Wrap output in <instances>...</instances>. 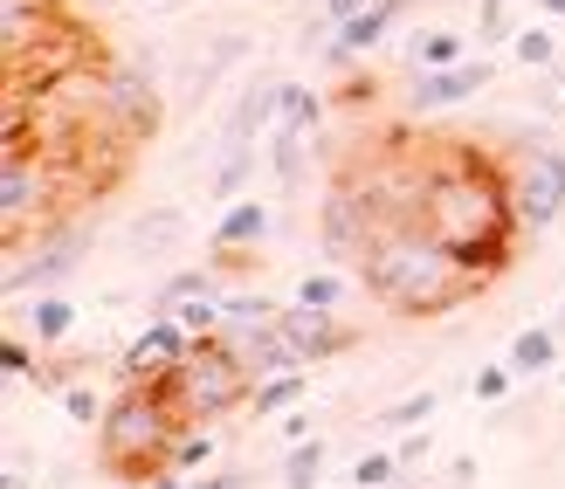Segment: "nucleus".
<instances>
[{
    "mask_svg": "<svg viewBox=\"0 0 565 489\" xmlns=\"http://www.w3.org/2000/svg\"><path fill=\"white\" fill-rule=\"evenodd\" d=\"M248 407H256L263 421H269V414H290V407H303V372H276V380H263L256 393H248Z\"/></svg>",
    "mask_w": 565,
    "mask_h": 489,
    "instance_id": "nucleus-29",
    "label": "nucleus"
},
{
    "mask_svg": "<svg viewBox=\"0 0 565 489\" xmlns=\"http://www.w3.org/2000/svg\"><path fill=\"white\" fill-rule=\"evenodd\" d=\"M511 55L524 70H552L558 63V35H552V28H524V35H511Z\"/></svg>",
    "mask_w": 565,
    "mask_h": 489,
    "instance_id": "nucleus-31",
    "label": "nucleus"
},
{
    "mask_svg": "<svg viewBox=\"0 0 565 489\" xmlns=\"http://www.w3.org/2000/svg\"><path fill=\"white\" fill-rule=\"evenodd\" d=\"M248 482H256V476H248V469H221V476H201V482H193V489H248Z\"/></svg>",
    "mask_w": 565,
    "mask_h": 489,
    "instance_id": "nucleus-43",
    "label": "nucleus"
},
{
    "mask_svg": "<svg viewBox=\"0 0 565 489\" xmlns=\"http://www.w3.org/2000/svg\"><path fill=\"white\" fill-rule=\"evenodd\" d=\"M166 393H173V407L186 427H207L221 414H235L248 407V393H256V380H248V365L235 344H221V338H193V352L180 359V372L166 380Z\"/></svg>",
    "mask_w": 565,
    "mask_h": 489,
    "instance_id": "nucleus-4",
    "label": "nucleus"
},
{
    "mask_svg": "<svg viewBox=\"0 0 565 489\" xmlns=\"http://www.w3.org/2000/svg\"><path fill=\"white\" fill-rule=\"evenodd\" d=\"M282 338L297 344L303 365H324V359H338V352L359 344V331L338 325V310H318V304H282Z\"/></svg>",
    "mask_w": 565,
    "mask_h": 489,
    "instance_id": "nucleus-11",
    "label": "nucleus"
},
{
    "mask_svg": "<svg viewBox=\"0 0 565 489\" xmlns=\"http://www.w3.org/2000/svg\"><path fill=\"white\" fill-rule=\"evenodd\" d=\"M511 386H518L511 359H503V365H483V372H476V380H469V393L483 400V407H503V400H511Z\"/></svg>",
    "mask_w": 565,
    "mask_h": 489,
    "instance_id": "nucleus-34",
    "label": "nucleus"
},
{
    "mask_svg": "<svg viewBox=\"0 0 565 489\" xmlns=\"http://www.w3.org/2000/svg\"><path fill=\"white\" fill-rule=\"evenodd\" d=\"M441 8H456V0H441Z\"/></svg>",
    "mask_w": 565,
    "mask_h": 489,
    "instance_id": "nucleus-51",
    "label": "nucleus"
},
{
    "mask_svg": "<svg viewBox=\"0 0 565 489\" xmlns=\"http://www.w3.org/2000/svg\"><path fill=\"white\" fill-rule=\"evenodd\" d=\"M303 125H290V118H276V131H269V166H276V187L282 193H297L303 187Z\"/></svg>",
    "mask_w": 565,
    "mask_h": 489,
    "instance_id": "nucleus-22",
    "label": "nucleus"
},
{
    "mask_svg": "<svg viewBox=\"0 0 565 489\" xmlns=\"http://www.w3.org/2000/svg\"><path fill=\"white\" fill-rule=\"evenodd\" d=\"M242 352V365H248V380H276V372H303V359H297V344L282 338V325L276 331H263V338H248V344H235Z\"/></svg>",
    "mask_w": 565,
    "mask_h": 489,
    "instance_id": "nucleus-20",
    "label": "nucleus"
},
{
    "mask_svg": "<svg viewBox=\"0 0 565 489\" xmlns=\"http://www.w3.org/2000/svg\"><path fill=\"white\" fill-rule=\"evenodd\" d=\"M35 463H28V448H8V476H0V489H28L35 476H28Z\"/></svg>",
    "mask_w": 565,
    "mask_h": 489,
    "instance_id": "nucleus-42",
    "label": "nucleus"
},
{
    "mask_svg": "<svg viewBox=\"0 0 565 489\" xmlns=\"http://www.w3.org/2000/svg\"><path fill=\"white\" fill-rule=\"evenodd\" d=\"M420 227H435L462 263L497 276L503 263H511V235L524 227L518 208H511V172L490 166L469 146L435 152L428 159V193H420Z\"/></svg>",
    "mask_w": 565,
    "mask_h": 489,
    "instance_id": "nucleus-1",
    "label": "nucleus"
},
{
    "mask_svg": "<svg viewBox=\"0 0 565 489\" xmlns=\"http://www.w3.org/2000/svg\"><path fill=\"white\" fill-rule=\"evenodd\" d=\"M318 235H324V255H331V263H365V255H373V242H380L373 200H365L359 187H331L324 214H318Z\"/></svg>",
    "mask_w": 565,
    "mask_h": 489,
    "instance_id": "nucleus-8",
    "label": "nucleus"
},
{
    "mask_svg": "<svg viewBox=\"0 0 565 489\" xmlns=\"http://www.w3.org/2000/svg\"><path fill=\"white\" fill-rule=\"evenodd\" d=\"M428 448H435V435H428V427H414V435H401V448H393V455H401V476H414L420 463H428Z\"/></svg>",
    "mask_w": 565,
    "mask_h": 489,
    "instance_id": "nucleus-39",
    "label": "nucleus"
},
{
    "mask_svg": "<svg viewBox=\"0 0 565 489\" xmlns=\"http://www.w3.org/2000/svg\"><path fill=\"white\" fill-rule=\"evenodd\" d=\"M558 110H565V83H558Z\"/></svg>",
    "mask_w": 565,
    "mask_h": 489,
    "instance_id": "nucleus-50",
    "label": "nucleus"
},
{
    "mask_svg": "<svg viewBox=\"0 0 565 489\" xmlns=\"http://www.w3.org/2000/svg\"><path fill=\"white\" fill-rule=\"evenodd\" d=\"M276 118H282V83H276V76H248L242 97L228 104V118H221V152L256 146V138H263Z\"/></svg>",
    "mask_w": 565,
    "mask_h": 489,
    "instance_id": "nucleus-12",
    "label": "nucleus"
},
{
    "mask_svg": "<svg viewBox=\"0 0 565 489\" xmlns=\"http://www.w3.org/2000/svg\"><path fill=\"white\" fill-rule=\"evenodd\" d=\"M193 352V331L180 325V318H152L146 331H138L131 338V352H125V380L131 386H166V380H173V372H180V359Z\"/></svg>",
    "mask_w": 565,
    "mask_h": 489,
    "instance_id": "nucleus-9",
    "label": "nucleus"
},
{
    "mask_svg": "<svg viewBox=\"0 0 565 489\" xmlns=\"http://www.w3.org/2000/svg\"><path fill=\"white\" fill-rule=\"evenodd\" d=\"M21 331H28V338H35L42 352H49V344H63V338L76 331V304H70L63 290H42V297H28V310H21Z\"/></svg>",
    "mask_w": 565,
    "mask_h": 489,
    "instance_id": "nucleus-18",
    "label": "nucleus"
},
{
    "mask_svg": "<svg viewBox=\"0 0 565 489\" xmlns=\"http://www.w3.org/2000/svg\"><path fill=\"white\" fill-rule=\"evenodd\" d=\"M125 242L131 248H152V255H173L186 242V214L180 208H146V214L125 221Z\"/></svg>",
    "mask_w": 565,
    "mask_h": 489,
    "instance_id": "nucleus-19",
    "label": "nucleus"
},
{
    "mask_svg": "<svg viewBox=\"0 0 565 489\" xmlns=\"http://www.w3.org/2000/svg\"><path fill=\"white\" fill-rule=\"evenodd\" d=\"M146 489H193V482H186V469H166V476H152Z\"/></svg>",
    "mask_w": 565,
    "mask_h": 489,
    "instance_id": "nucleus-47",
    "label": "nucleus"
},
{
    "mask_svg": "<svg viewBox=\"0 0 565 489\" xmlns=\"http://www.w3.org/2000/svg\"><path fill=\"white\" fill-rule=\"evenodd\" d=\"M55 200H63L55 152L8 146V172H0V227H8V248L35 235V221H55Z\"/></svg>",
    "mask_w": 565,
    "mask_h": 489,
    "instance_id": "nucleus-6",
    "label": "nucleus"
},
{
    "mask_svg": "<svg viewBox=\"0 0 565 489\" xmlns=\"http://www.w3.org/2000/svg\"><path fill=\"white\" fill-rule=\"evenodd\" d=\"M558 325H531V331H518L511 338V372L518 380H539V372H552L558 365Z\"/></svg>",
    "mask_w": 565,
    "mask_h": 489,
    "instance_id": "nucleus-21",
    "label": "nucleus"
},
{
    "mask_svg": "<svg viewBox=\"0 0 565 489\" xmlns=\"http://www.w3.org/2000/svg\"><path fill=\"white\" fill-rule=\"evenodd\" d=\"M263 166V152L256 146H235V152H221V166H214V180H207V200L214 208H228V200H242V187H248V172Z\"/></svg>",
    "mask_w": 565,
    "mask_h": 489,
    "instance_id": "nucleus-25",
    "label": "nucleus"
},
{
    "mask_svg": "<svg viewBox=\"0 0 565 489\" xmlns=\"http://www.w3.org/2000/svg\"><path fill=\"white\" fill-rule=\"evenodd\" d=\"M242 55H248V42H242V35H221V42H214V55H207V63H201V70H193V76H186V91H180V104L193 110V104H201V97L214 91V83H221V76H228V70L242 63Z\"/></svg>",
    "mask_w": 565,
    "mask_h": 489,
    "instance_id": "nucleus-24",
    "label": "nucleus"
},
{
    "mask_svg": "<svg viewBox=\"0 0 565 489\" xmlns=\"http://www.w3.org/2000/svg\"><path fill=\"white\" fill-rule=\"evenodd\" d=\"M282 435H290V442H310V414L290 407V414H282Z\"/></svg>",
    "mask_w": 565,
    "mask_h": 489,
    "instance_id": "nucleus-45",
    "label": "nucleus"
},
{
    "mask_svg": "<svg viewBox=\"0 0 565 489\" xmlns=\"http://www.w3.org/2000/svg\"><path fill=\"white\" fill-rule=\"evenodd\" d=\"M221 269H228V263L214 255V263H201V269L166 276L159 290H152V318H173V310H180V304H193V297H228V290H221Z\"/></svg>",
    "mask_w": 565,
    "mask_h": 489,
    "instance_id": "nucleus-17",
    "label": "nucleus"
},
{
    "mask_svg": "<svg viewBox=\"0 0 565 489\" xmlns=\"http://www.w3.org/2000/svg\"><path fill=\"white\" fill-rule=\"evenodd\" d=\"M552 325H558V331H565V304H558V310H552Z\"/></svg>",
    "mask_w": 565,
    "mask_h": 489,
    "instance_id": "nucleus-49",
    "label": "nucleus"
},
{
    "mask_svg": "<svg viewBox=\"0 0 565 489\" xmlns=\"http://www.w3.org/2000/svg\"><path fill=\"white\" fill-rule=\"evenodd\" d=\"M83 365H90V359H49V365H35V386L42 393H63L70 380H83Z\"/></svg>",
    "mask_w": 565,
    "mask_h": 489,
    "instance_id": "nucleus-38",
    "label": "nucleus"
},
{
    "mask_svg": "<svg viewBox=\"0 0 565 489\" xmlns=\"http://www.w3.org/2000/svg\"><path fill=\"white\" fill-rule=\"evenodd\" d=\"M49 35V0H8V55L14 70L28 63V49Z\"/></svg>",
    "mask_w": 565,
    "mask_h": 489,
    "instance_id": "nucleus-23",
    "label": "nucleus"
},
{
    "mask_svg": "<svg viewBox=\"0 0 565 489\" xmlns=\"http://www.w3.org/2000/svg\"><path fill=\"white\" fill-rule=\"evenodd\" d=\"M180 435H186V421L173 407V393L125 380V393L110 400L104 421H97V463L118 476V482H152V476L173 469Z\"/></svg>",
    "mask_w": 565,
    "mask_h": 489,
    "instance_id": "nucleus-3",
    "label": "nucleus"
},
{
    "mask_svg": "<svg viewBox=\"0 0 565 489\" xmlns=\"http://www.w3.org/2000/svg\"><path fill=\"white\" fill-rule=\"evenodd\" d=\"M490 83V63H448V70H420L414 76V91H407V104L414 110H456V104H469L476 91Z\"/></svg>",
    "mask_w": 565,
    "mask_h": 489,
    "instance_id": "nucleus-13",
    "label": "nucleus"
},
{
    "mask_svg": "<svg viewBox=\"0 0 565 489\" xmlns=\"http://www.w3.org/2000/svg\"><path fill=\"white\" fill-rule=\"evenodd\" d=\"M221 304H228V297H193V304L173 310V318H180L193 338H214V331H221Z\"/></svg>",
    "mask_w": 565,
    "mask_h": 489,
    "instance_id": "nucleus-35",
    "label": "nucleus"
},
{
    "mask_svg": "<svg viewBox=\"0 0 565 489\" xmlns=\"http://www.w3.org/2000/svg\"><path fill=\"white\" fill-rule=\"evenodd\" d=\"M97 91H104V118L118 125L125 138H152V131H159V97H152V70H146V63L110 70Z\"/></svg>",
    "mask_w": 565,
    "mask_h": 489,
    "instance_id": "nucleus-10",
    "label": "nucleus"
},
{
    "mask_svg": "<svg viewBox=\"0 0 565 489\" xmlns=\"http://www.w3.org/2000/svg\"><path fill=\"white\" fill-rule=\"evenodd\" d=\"M407 14V0H373V8H359L352 21H338V42L324 49V63H352V55H373L386 35H393V21Z\"/></svg>",
    "mask_w": 565,
    "mask_h": 489,
    "instance_id": "nucleus-14",
    "label": "nucleus"
},
{
    "mask_svg": "<svg viewBox=\"0 0 565 489\" xmlns=\"http://www.w3.org/2000/svg\"><path fill=\"white\" fill-rule=\"evenodd\" d=\"M393 482H401V455L393 448H373L352 463V489H393Z\"/></svg>",
    "mask_w": 565,
    "mask_h": 489,
    "instance_id": "nucleus-30",
    "label": "nucleus"
},
{
    "mask_svg": "<svg viewBox=\"0 0 565 489\" xmlns=\"http://www.w3.org/2000/svg\"><path fill=\"white\" fill-rule=\"evenodd\" d=\"M462 49H469V42L448 35V28H420V35H407V63H414V70H448V63H469Z\"/></svg>",
    "mask_w": 565,
    "mask_h": 489,
    "instance_id": "nucleus-26",
    "label": "nucleus"
},
{
    "mask_svg": "<svg viewBox=\"0 0 565 489\" xmlns=\"http://www.w3.org/2000/svg\"><path fill=\"white\" fill-rule=\"evenodd\" d=\"M511 208L524 227H552L565 214V152L558 146H531L511 172Z\"/></svg>",
    "mask_w": 565,
    "mask_h": 489,
    "instance_id": "nucleus-7",
    "label": "nucleus"
},
{
    "mask_svg": "<svg viewBox=\"0 0 565 489\" xmlns=\"http://www.w3.org/2000/svg\"><path fill=\"white\" fill-rule=\"evenodd\" d=\"M435 414H441V393L420 386V393H407V400H393V407H380L373 421L386 427V435H414V427H428Z\"/></svg>",
    "mask_w": 565,
    "mask_h": 489,
    "instance_id": "nucleus-27",
    "label": "nucleus"
},
{
    "mask_svg": "<svg viewBox=\"0 0 565 489\" xmlns=\"http://www.w3.org/2000/svg\"><path fill=\"white\" fill-rule=\"evenodd\" d=\"M282 325V304H269V297H256V290H242V297H228L221 304V344H248V338H263V331H276Z\"/></svg>",
    "mask_w": 565,
    "mask_h": 489,
    "instance_id": "nucleus-16",
    "label": "nucleus"
},
{
    "mask_svg": "<svg viewBox=\"0 0 565 489\" xmlns=\"http://www.w3.org/2000/svg\"><path fill=\"white\" fill-rule=\"evenodd\" d=\"M0 359H8L14 380H35V352H28V338H8V352H0Z\"/></svg>",
    "mask_w": 565,
    "mask_h": 489,
    "instance_id": "nucleus-41",
    "label": "nucleus"
},
{
    "mask_svg": "<svg viewBox=\"0 0 565 489\" xmlns=\"http://www.w3.org/2000/svg\"><path fill=\"white\" fill-rule=\"evenodd\" d=\"M324 435H310V442H290V463H282V489H318L324 476Z\"/></svg>",
    "mask_w": 565,
    "mask_h": 489,
    "instance_id": "nucleus-28",
    "label": "nucleus"
},
{
    "mask_svg": "<svg viewBox=\"0 0 565 489\" xmlns=\"http://www.w3.org/2000/svg\"><path fill=\"white\" fill-rule=\"evenodd\" d=\"M269 208L263 200H228L221 208V221H214V255H248V248H263L269 242Z\"/></svg>",
    "mask_w": 565,
    "mask_h": 489,
    "instance_id": "nucleus-15",
    "label": "nucleus"
},
{
    "mask_svg": "<svg viewBox=\"0 0 565 489\" xmlns=\"http://www.w3.org/2000/svg\"><path fill=\"white\" fill-rule=\"evenodd\" d=\"M63 414H70V421H83V427H97V421H104V407H97V393L83 386V380H70V386H63Z\"/></svg>",
    "mask_w": 565,
    "mask_h": 489,
    "instance_id": "nucleus-36",
    "label": "nucleus"
},
{
    "mask_svg": "<svg viewBox=\"0 0 565 489\" xmlns=\"http://www.w3.org/2000/svg\"><path fill=\"white\" fill-rule=\"evenodd\" d=\"M539 8H545V14H552V21H565V0H539Z\"/></svg>",
    "mask_w": 565,
    "mask_h": 489,
    "instance_id": "nucleus-48",
    "label": "nucleus"
},
{
    "mask_svg": "<svg viewBox=\"0 0 565 489\" xmlns=\"http://www.w3.org/2000/svg\"><path fill=\"white\" fill-rule=\"evenodd\" d=\"M359 8H373V0H324V14H331V21H352Z\"/></svg>",
    "mask_w": 565,
    "mask_h": 489,
    "instance_id": "nucleus-46",
    "label": "nucleus"
},
{
    "mask_svg": "<svg viewBox=\"0 0 565 489\" xmlns=\"http://www.w3.org/2000/svg\"><path fill=\"white\" fill-rule=\"evenodd\" d=\"M476 14H483V42H503V35H511V14H503V0H476Z\"/></svg>",
    "mask_w": 565,
    "mask_h": 489,
    "instance_id": "nucleus-40",
    "label": "nucleus"
},
{
    "mask_svg": "<svg viewBox=\"0 0 565 489\" xmlns=\"http://www.w3.org/2000/svg\"><path fill=\"white\" fill-rule=\"evenodd\" d=\"M83 248H90V221H42L28 242L8 248V297L63 290V283L83 269Z\"/></svg>",
    "mask_w": 565,
    "mask_h": 489,
    "instance_id": "nucleus-5",
    "label": "nucleus"
},
{
    "mask_svg": "<svg viewBox=\"0 0 565 489\" xmlns=\"http://www.w3.org/2000/svg\"><path fill=\"white\" fill-rule=\"evenodd\" d=\"M297 304H318V310H338L345 304V276H331V269H310L297 283Z\"/></svg>",
    "mask_w": 565,
    "mask_h": 489,
    "instance_id": "nucleus-32",
    "label": "nucleus"
},
{
    "mask_svg": "<svg viewBox=\"0 0 565 489\" xmlns=\"http://www.w3.org/2000/svg\"><path fill=\"white\" fill-rule=\"evenodd\" d=\"M207 455H214V435H207V427H186L180 448H173V469H201Z\"/></svg>",
    "mask_w": 565,
    "mask_h": 489,
    "instance_id": "nucleus-37",
    "label": "nucleus"
},
{
    "mask_svg": "<svg viewBox=\"0 0 565 489\" xmlns=\"http://www.w3.org/2000/svg\"><path fill=\"white\" fill-rule=\"evenodd\" d=\"M282 118H290V125H303V131H318V118H324V97H318V91H303V83H282Z\"/></svg>",
    "mask_w": 565,
    "mask_h": 489,
    "instance_id": "nucleus-33",
    "label": "nucleus"
},
{
    "mask_svg": "<svg viewBox=\"0 0 565 489\" xmlns=\"http://www.w3.org/2000/svg\"><path fill=\"white\" fill-rule=\"evenodd\" d=\"M359 283L373 290L393 318H441V310H462L483 297V269L462 263L435 227L401 221V227H380L373 255L359 263Z\"/></svg>",
    "mask_w": 565,
    "mask_h": 489,
    "instance_id": "nucleus-2",
    "label": "nucleus"
},
{
    "mask_svg": "<svg viewBox=\"0 0 565 489\" xmlns=\"http://www.w3.org/2000/svg\"><path fill=\"white\" fill-rule=\"evenodd\" d=\"M476 482V463H469V455H456V463H448V482L441 489H469Z\"/></svg>",
    "mask_w": 565,
    "mask_h": 489,
    "instance_id": "nucleus-44",
    "label": "nucleus"
}]
</instances>
